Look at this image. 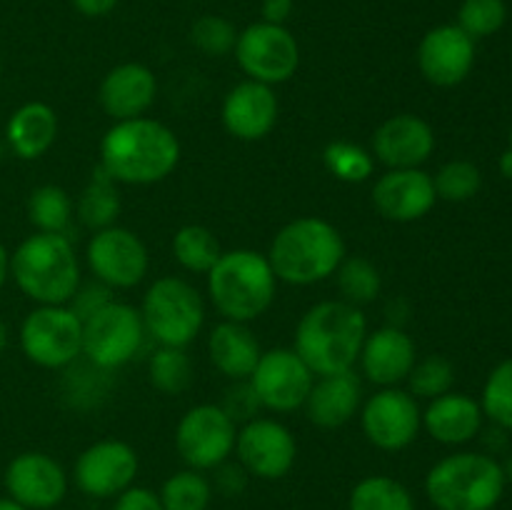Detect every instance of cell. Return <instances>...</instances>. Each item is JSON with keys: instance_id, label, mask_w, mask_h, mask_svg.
Masks as SVG:
<instances>
[{"instance_id": "1", "label": "cell", "mask_w": 512, "mask_h": 510, "mask_svg": "<svg viewBox=\"0 0 512 510\" xmlns=\"http://www.w3.org/2000/svg\"><path fill=\"white\" fill-rule=\"evenodd\" d=\"M180 140L160 120L140 115L118 120L100 140V170L118 185H155L175 173L180 163Z\"/></svg>"}, {"instance_id": "2", "label": "cell", "mask_w": 512, "mask_h": 510, "mask_svg": "<svg viewBox=\"0 0 512 510\" xmlns=\"http://www.w3.org/2000/svg\"><path fill=\"white\" fill-rule=\"evenodd\" d=\"M365 335L363 308L345 300H320L298 320L293 350L315 375L343 373L358 365Z\"/></svg>"}, {"instance_id": "3", "label": "cell", "mask_w": 512, "mask_h": 510, "mask_svg": "<svg viewBox=\"0 0 512 510\" xmlns=\"http://www.w3.org/2000/svg\"><path fill=\"white\" fill-rule=\"evenodd\" d=\"M278 283L305 285L333 278L338 265L348 255L340 230L318 215H303L275 233L268 253Z\"/></svg>"}, {"instance_id": "4", "label": "cell", "mask_w": 512, "mask_h": 510, "mask_svg": "<svg viewBox=\"0 0 512 510\" xmlns=\"http://www.w3.org/2000/svg\"><path fill=\"white\" fill-rule=\"evenodd\" d=\"M10 278L35 305H68L80 278V260L65 233H33L10 253Z\"/></svg>"}, {"instance_id": "5", "label": "cell", "mask_w": 512, "mask_h": 510, "mask_svg": "<svg viewBox=\"0 0 512 510\" xmlns=\"http://www.w3.org/2000/svg\"><path fill=\"white\" fill-rule=\"evenodd\" d=\"M208 298L223 320L253 323L270 310L278 295L270 260L265 253L250 248L223 250L218 263L205 275Z\"/></svg>"}, {"instance_id": "6", "label": "cell", "mask_w": 512, "mask_h": 510, "mask_svg": "<svg viewBox=\"0 0 512 510\" xmlns=\"http://www.w3.org/2000/svg\"><path fill=\"white\" fill-rule=\"evenodd\" d=\"M425 493L438 510H493L505 493L503 465L485 453H453L430 468Z\"/></svg>"}, {"instance_id": "7", "label": "cell", "mask_w": 512, "mask_h": 510, "mask_svg": "<svg viewBox=\"0 0 512 510\" xmlns=\"http://www.w3.org/2000/svg\"><path fill=\"white\" fill-rule=\"evenodd\" d=\"M145 333L158 345L188 348L205 325V300L193 283L163 275L150 283L140 303Z\"/></svg>"}, {"instance_id": "8", "label": "cell", "mask_w": 512, "mask_h": 510, "mask_svg": "<svg viewBox=\"0 0 512 510\" xmlns=\"http://www.w3.org/2000/svg\"><path fill=\"white\" fill-rule=\"evenodd\" d=\"M18 340L33 365L65 370L83 355V320L70 305H35L20 323Z\"/></svg>"}, {"instance_id": "9", "label": "cell", "mask_w": 512, "mask_h": 510, "mask_svg": "<svg viewBox=\"0 0 512 510\" xmlns=\"http://www.w3.org/2000/svg\"><path fill=\"white\" fill-rule=\"evenodd\" d=\"M145 335L140 310L123 300H110L105 308L83 320V358L110 373L140 353Z\"/></svg>"}, {"instance_id": "10", "label": "cell", "mask_w": 512, "mask_h": 510, "mask_svg": "<svg viewBox=\"0 0 512 510\" xmlns=\"http://www.w3.org/2000/svg\"><path fill=\"white\" fill-rule=\"evenodd\" d=\"M235 60L245 78L265 85L288 83L300 68V45L285 25L258 20L240 30L235 40Z\"/></svg>"}, {"instance_id": "11", "label": "cell", "mask_w": 512, "mask_h": 510, "mask_svg": "<svg viewBox=\"0 0 512 510\" xmlns=\"http://www.w3.org/2000/svg\"><path fill=\"white\" fill-rule=\"evenodd\" d=\"M238 425L218 403L185 410L175 425V450L193 470H215L235 453Z\"/></svg>"}, {"instance_id": "12", "label": "cell", "mask_w": 512, "mask_h": 510, "mask_svg": "<svg viewBox=\"0 0 512 510\" xmlns=\"http://www.w3.org/2000/svg\"><path fill=\"white\" fill-rule=\"evenodd\" d=\"M85 263L93 278L110 290H130L148 275V245L135 230L115 223L90 235L85 245Z\"/></svg>"}, {"instance_id": "13", "label": "cell", "mask_w": 512, "mask_h": 510, "mask_svg": "<svg viewBox=\"0 0 512 510\" xmlns=\"http://www.w3.org/2000/svg\"><path fill=\"white\" fill-rule=\"evenodd\" d=\"M248 383L260 408L283 415L303 408L315 373L293 348H270L263 350Z\"/></svg>"}, {"instance_id": "14", "label": "cell", "mask_w": 512, "mask_h": 510, "mask_svg": "<svg viewBox=\"0 0 512 510\" xmlns=\"http://www.w3.org/2000/svg\"><path fill=\"white\" fill-rule=\"evenodd\" d=\"M360 428L370 445L385 453L405 450L423 428L418 400L403 388H380L360 405Z\"/></svg>"}, {"instance_id": "15", "label": "cell", "mask_w": 512, "mask_h": 510, "mask_svg": "<svg viewBox=\"0 0 512 510\" xmlns=\"http://www.w3.org/2000/svg\"><path fill=\"white\" fill-rule=\"evenodd\" d=\"M235 455L248 475L278 480L293 470L295 458H298V443L288 425L258 415L238 428Z\"/></svg>"}, {"instance_id": "16", "label": "cell", "mask_w": 512, "mask_h": 510, "mask_svg": "<svg viewBox=\"0 0 512 510\" xmlns=\"http://www.w3.org/2000/svg\"><path fill=\"white\" fill-rule=\"evenodd\" d=\"M140 460L130 443L115 438L88 445L75 460V485L90 498H115L133 485Z\"/></svg>"}, {"instance_id": "17", "label": "cell", "mask_w": 512, "mask_h": 510, "mask_svg": "<svg viewBox=\"0 0 512 510\" xmlns=\"http://www.w3.org/2000/svg\"><path fill=\"white\" fill-rule=\"evenodd\" d=\"M8 498L28 510H53L68 493V475L63 465L48 453L25 450L15 455L5 468Z\"/></svg>"}, {"instance_id": "18", "label": "cell", "mask_w": 512, "mask_h": 510, "mask_svg": "<svg viewBox=\"0 0 512 510\" xmlns=\"http://www.w3.org/2000/svg\"><path fill=\"white\" fill-rule=\"evenodd\" d=\"M418 70L430 85L455 88L470 75L475 65V40L455 23L435 25L420 38Z\"/></svg>"}, {"instance_id": "19", "label": "cell", "mask_w": 512, "mask_h": 510, "mask_svg": "<svg viewBox=\"0 0 512 510\" xmlns=\"http://www.w3.org/2000/svg\"><path fill=\"white\" fill-rule=\"evenodd\" d=\"M370 153L375 163L388 170L423 168L435 153V130L428 120L415 113L390 115L375 128Z\"/></svg>"}, {"instance_id": "20", "label": "cell", "mask_w": 512, "mask_h": 510, "mask_svg": "<svg viewBox=\"0 0 512 510\" xmlns=\"http://www.w3.org/2000/svg\"><path fill=\"white\" fill-rule=\"evenodd\" d=\"M375 210L393 223H415L438 203L433 175L423 168L385 170L370 190Z\"/></svg>"}, {"instance_id": "21", "label": "cell", "mask_w": 512, "mask_h": 510, "mask_svg": "<svg viewBox=\"0 0 512 510\" xmlns=\"http://www.w3.org/2000/svg\"><path fill=\"white\" fill-rule=\"evenodd\" d=\"M280 103L278 95L270 85L258 83V80H240L238 85L225 93L223 108H220V120L223 128L243 143H255V140L268 138L278 125Z\"/></svg>"}, {"instance_id": "22", "label": "cell", "mask_w": 512, "mask_h": 510, "mask_svg": "<svg viewBox=\"0 0 512 510\" xmlns=\"http://www.w3.org/2000/svg\"><path fill=\"white\" fill-rule=\"evenodd\" d=\"M415 360H418V348L413 338L400 325H383L378 330H368L358 365L368 383L378 388H395L408 380Z\"/></svg>"}, {"instance_id": "23", "label": "cell", "mask_w": 512, "mask_h": 510, "mask_svg": "<svg viewBox=\"0 0 512 510\" xmlns=\"http://www.w3.org/2000/svg\"><path fill=\"white\" fill-rule=\"evenodd\" d=\"M155 98H158V80L143 63H120L100 80V108L113 123L140 118L153 108Z\"/></svg>"}, {"instance_id": "24", "label": "cell", "mask_w": 512, "mask_h": 510, "mask_svg": "<svg viewBox=\"0 0 512 510\" xmlns=\"http://www.w3.org/2000/svg\"><path fill=\"white\" fill-rule=\"evenodd\" d=\"M363 378L353 370L333 375H315L303 410L315 428L335 430L348 425L363 405Z\"/></svg>"}, {"instance_id": "25", "label": "cell", "mask_w": 512, "mask_h": 510, "mask_svg": "<svg viewBox=\"0 0 512 510\" xmlns=\"http://www.w3.org/2000/svg\"><path fill=\"white\" fill-rule=\"evenodd\" d=\"M483 420L485 413L478 400L453 390L428 400V408L423 410V428L443 445L470 443L483 430Z\"/></svg>"}, {"instance_id": "26", "label": "cell", "mask_w": 512, "mask_h": 510, "mask_svg": "<svg viewBox=\"0 0 512 510\" xmlns=\"http://www.w3.org/2000/svg\"><path fill=\"white\" fill-rule=\"evenodd\" d=\"M58 138V115L43 100H30L15 108L5 123V143L20 160H38Z\"/></svg>"}, {"instance_id": "27", "label": "cell", "mask_w": 512, "mask_h": 510, "mask_svg": "<svg viewBox=\"0 0 512 510\" xmlns=\"http://www.w3.org/2000/svg\"><path fill=\"white\" fill-rule=\"evenodd\" d=\"M210 363L228 380H248L258 365L263 348L248 323L220 320L208 335Z\"/></svg>"}, {"instance_id": "28", "label": "cell", "mask_w": 512, "mask_h": 510, "mask_svg": "<svg viewBox=\"0 0 512 510\" xmlns=\"http://www.w3.org/2000/svg\"><path fill=\"white\" fill-rule=\"evenodd\" d=\"M120 208H123V203H120L118 183L105 170L98 168L93 178L88 180V185L80 190L78 203H75V218L80 220L83 228L95 233V230L118 223Z\"/></svg>"}, {"instance_id": "29", "label": "cell", "mask_w": 512, "mask_h": 510, "mask_svg": "<svg viewBox=\"0 0 512 510\" xmlns=\"http://www.w3.org/2000/svg\"><path fill=\"white\" fill-rule=\"evenodd\" d=\"M220 255H223L220 240L205 225H183L173 235V258L188 273L208 275V270L218 263Z\"/></svg>"}, {"instance_id": "30", "label": "cell", "mask_w": 512, "mask_h": 510, "mask_svg": "<svg viewBox=\"0 0 512 510\" xmlns=\"http://www.w3.org/2000/svg\"><path fill=\"white\" fill-rule=\"evenodd\" d=\"M335 280H338V290L350 305H363L375 303L383 290V275H380L378 265L368 260L365 255H345L343 263L335 270Z\"/></svg>"}, {"instance_id": "31", "label": "cell", "mask_w": 512, "mask_h": 510, "mask_svg": "<svg viewBox=\"0 0 512 510\" xmlns=\"http://www.w3.org/2000/svg\"><path fill=\"white\" fill-rule=\"evenodd\" d=\"M75 205L60 185H40L28 198V220L35 233H65L73 220Z\"/></svg>"}, {"instance_id": "32", "label": "cell", "mask_w": 512, "mask_h": 510, "mask_svg": "<svg viewBox=\"0 0 512 510\" xmlns=\"http://www.w3.org/2000/svg\"><path fill=\"white\" fill-rule=\"evenodd\" d=\"M350 510H415L413 495L390 475L363 478L350 493Z\"/></svg>"}, {"instance_id": "33", "label": "cell", "mask_w": 512, "mask_h": 510, "mask_svg": "<svg viewBox=\"0 0 512 510\" xmlns=\"http://www.w3.org/2000/svg\"><path fill=\"white\" fill-rule=\"evenodd\" d=\"M325 170L340 183L358 185L375 175V158L370 148H363L350 140H333L323 150Z\"/></svg>"}, {"instance_id": "34", "label": "cell", "mask_w": 512, "mask_h": 510, "mask_svg": "<svg viewBox=\"0 0 512 510\" xmlns=\"http://www.w3.org/2000/svg\"><path fill=\"white\" fill-rule=\"evenodd\" d=\"M148 378L155 390L165 395H180L188 390L193 380V363H190L185 348H170V345H158L148 360Z\"/></svg>"}, {"instance_id": "35", "label": "cell", "mask_w": 512, "mask_h": 510, "mask_svg": "<svg viewBox=\"0 0 512 510\" xmlns=\"http://www.w3.org/2000/svg\"><path fill=\"white\" fill-rule=\"evenodd\" d=\"M213 498V485L203 470H180L170 475L160 488L163 510H205Z\"/></svg>"}, {"instance_id": "36", "label": "cell", "mask_w": 512, "mask_h": 510, "mask_svg": "<svg viewBox=\"0 0 512 510\" xmlns=\"http://www.w3.org/2000/svg\"><path fill=\"white\" fill-rule=\"evenodd\" d=\"M405 383H408V393L415 400L440 398V395L453 390L455 368L443 355H425V358L415 360Z\"/></svg>"}, {"instance_id": "37", "label": "cell", "mask_w": 512, "mask_h": 510, "mask_svg": "<svg viewBox=\"0 0 512 510\" xmlns=\"http://www.w3.org/2000/svg\"><path fill=\"white\" fill-rule=\"evenodd\" d=\"M435 193L438 200H448V203H465V200L475 198L483 188V175L480 168L470 160H448L438 168L433 175Z\"/></svg>"}, {"instance_id": "38", "label": "cell", "mask_w": 512, "mask_h": 510, "mask_svg": "<svg viewBox=\"0 0 512 510\" xmlns=\"http://www.w3.org/2000/svg\"><path fill=\"white\" fill-rule=\"evenodd\" d=\"M485 418L493 420L498 428L512 430V358L495 365L483 385V398H480Z\"/></svg>"}, {"instance_id": "39", "label": "cell", "mask_w": 512, "mask_h": 510, "mask_svg": "<svg viewBox=\"0 0 512 510\" xmlns=\"http://www.w3.org/2000/svg\"><path fill=\"white\" fill-rule=\"evenodd\" d=\"M235 40H238V30L223 15H200L193 25H190V43L208 58H223L235 50Z\"/></svg>"}, {"instance_id": "40", "label": "cell", "mask_w": 512, "mask_h": 510, "mask_svg": "<svg viewBox=\"0 0 512 510\" xmlns=\"http://www.w3.org/2000/svg\"><path fill=\"white\" fill-rule=\"evenodd\" d=\"M508 20L505 0H463L458 10V28L465 30L473 40L490 38L498 33Z\"/></svg>"}, {"instance_id": "41", "label": "cell", "mask_w": 512, "mask_h": 510, "mask_svg": "<svg viewBox=\"0 0 512 510\" xmlns=\"http://www.w3.org/2000/svg\"><path fill=\"white\" fill-rule=\"evenodd\" d=\"M218 405L230 415V420H233L235 425H243L248 423V420L258 418V413L263 410L248 380H233V385L225 390L223 403Z\"/></svg>"}, {"instance_id": "42", "label": "cell", "mask_w": 512, "mask_h": 510, "mask_svg": "<svg viewBox=\"0 0 512 510\" xmlns=\"http://www.w3.org/2000/svg\"><path fill=\"white\" fill-rule=\"evenodd\" d=\"M110 300H115L113 290H110L108 285L100 283V280L93 278L90 283L78 285V290H75V295L70 298L68 305L80 320H85V318H90L93 313H98L100 308H105Z\"/></svg>"}, {"instance_id": "43", "label": "cell", "mask_w": 512, "mask_h": 510, "mask_svg": "<svg viewBox=\"0 0 512 510\" xmlns=\"http://www.w3.org/2000/svg\"><path fill=\"white\" fill-rule=\"evenodd\" d=\"M113 510H163V503H160V495H155L150 488L130 485L118 495Z\"/></svg>"}, {"instance_id": "44", "label": "cell", "mask_w": 512, "mask_h": 510, "mask_svg": "<svg viewBox=\"0 0 512 510\" xmlns=\"http://www.w3.org/2000/svg\"><path fill=\"white\" fill-rule=\"evenodd\" d=\"M218 475H215V485L218 490H223L225 495H238L245 490V483H248V473H245L243 465H233L225 460L223 465H218Z\"/></svg>"}, {"instance_id": "45", "label": "cell", "mask_w": 512, "mask_h": 510, "mask_svg": "<svg viewBox=\"0 0 512 510\" xmlns=\"http://www.w3.org/2000/svg\"><path fill=\"white\" fill-rule=\"evenodd\" d=\"M295 8V0H263L260 5V13H263L265 23H273V25H285L293 15Z\"/></svg>"}, {"instance_id": "46", "label": "cell", "mask_w": 512, "mask_h": 510, "mask_svg": "<svg viewBox=\"0 0 512 510\" xmlns=\"http://www.w3.org/2000/svg\"><path fill=\"white\" fill-rule=\"evenodd\" d=\"M70 3L85 18H103V15L113 13L120 0H70Z\"/></svg>"}, {"instance_id": "47", "label": "cell", "mask_w": 512, "mask_h": 510, "mask_svg": "<svg viewBox=\"0 0 512 510\" xmlns=\"http://www.w3.org/2000/svg\"><path fill=\"white\" fill-rule=\"evenodd\" d=\"M10 278V250L5 248L3 240H0V290L5 288Z\"/></svg>"}, {"instance_id": "48", "label": "cell", "mask_w": 512, "mask_h": 510, "mask_svg": "<svg viewBox=\"0 0 512 510\" xmlns=\"http://www.w3.org/2000/svg\"><path fill=\"white\" fill-rule=\"evenodd\" d=\"M500 173H503V178L512 180V148L500 155Z\"/></svg>"}, {"instance_id": "49", "label": "cell", "mask_w": 512, "mask_h": 510, "mask_svg": "<svg viewBox=\"0 0 512 510\" xmlns=\"http://www.w3.org/2000/svg\"><path fill=\"white\" fill-rule=\"evenodd\" d=\"M8 345H10V330H8V325H5V320L0 318V355L8 350Z\"/></svg>"}, {"instance_id": "50", "label": "cell", "mask_w": 512, "mask_h": 510, "mask_svg": "<svg viewBox=\"0 0 512 510\" xmlns=\"http://www.w3.org/2000/svg\"><path fill=\"white\" fill-rule=\"evenodd\" d=\"M0 510H28L20 503H15L13 498H0Z\"/></svg>"}, {"instance_id": "51", "label": "cell", "mask_w": 512, "mask_h": 510, "mask_svg": "<svg viewBox=\"0 0 512 510\" xmlns=\"http://www.w3.org/2000/svg\"><path fill=\"white\" fill-rule=\"evenodd\" d=\"M503 473H505V483H512V453L508 455V458H505Z\"/></svg>"}, {"instance_id": "52", "label": "cell", "mask_w": 512, "mask_h": 510, "mask_svg": "<svg viewBox=\"0 0 512 510\" xmlns=\"http://www.w3.org/2000/svg\"><path fill=\"white\" fill-rule=\"evenodd\" d=\"M0 80H3V58H0Z\"/></svg>"}, {"instance_id": "53", "label": "cell", "mask_w": 512, "mask_h": 510, "mask_svg": "<svg viewBox=\"0 0 512 510\" xmlns=\"http://www.w3.org/2000/svg\"><path fill=\"white\" fill-rule=\"evenodd\" d=\"M510 148H512V130H510Z\"/></svg>"}]
</instances>
